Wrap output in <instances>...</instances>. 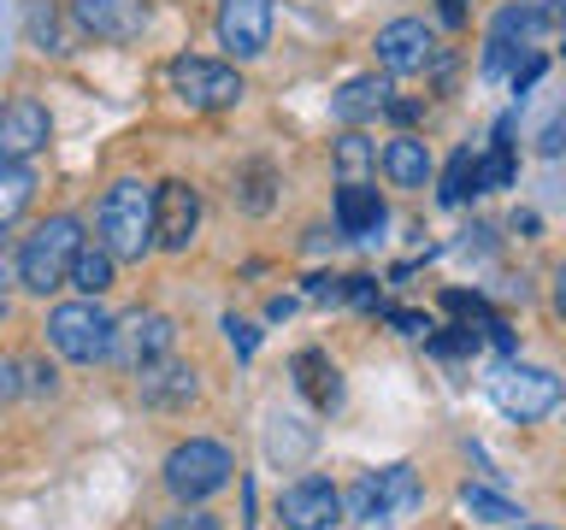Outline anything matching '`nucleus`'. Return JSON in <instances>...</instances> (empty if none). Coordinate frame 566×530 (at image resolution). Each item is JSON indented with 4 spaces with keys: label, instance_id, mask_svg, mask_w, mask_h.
<instances>
[{
    "label": "nucleus",
    "instance_id": "obj_3",
    "mask_svg": "<svg viewBox=\"0 0 566 530\" xmlns=\"http://www.w3.org/2000/svg\"><path fill=\"white\" fill-rule=\"evenodd\" d=\"M77 242H83V224L71 219V212L42 219L24 236V247H18V283H24L30 295H53L65 283V265L77 254Z\"/></svg>",
    "mask_w": 566,
    "mask_h": 530
},
{
    "label": "nucleus",
    "instance_id": "obj_38",
    "mask_svg": "<svg viewBox=\"0 0 566 530\" xmlns=\"http://www.w3.org/2000/svg\"><path fill=\"white\" fill-rule=\"evenodd\" d=\"M442 18H449V24H467V0H442Z\"/></svg>",
    "mask_w": 566,
    "mask_h": 530
},
{
    "label": "nucleus",
    "instance_id": "obj_8",
    "mask_svg": "<svg viewBox=\"0 0 566 530\" xmlns=\"http://www.w3.org/2000/svg\"><path fill=\"white\" fill-rule=\"evenodd\" d=\"M171 342H177L171 318L154 312V307H136L130 318H113V348H106V360H118L124 371H136V365L159 360V353H171Z\"/></svg>",
    "mask_w": 566,
    "mask_h": 530
},
{
    "label": "nucleus",
    "instance_id": "obj_11",
    "mask_svg": "<svg viewBox=\"0 0 566 530\" xmlns=\"http://www.w3.org/2000/svg\"><path fill=\"white\" fill-rule=\"evenodd\" d=\"M219 42L237 60H260L272 42V0H219Z\"/></svg>",
    "mask_w": 566,
    "mask_h": 530
},
{
    "label": "nucleus",
    "instance_id": "obj_22",
    "mask_svg": "<svg viewBox=\"0 0 566 530\" xmlns=\"http://www.w3.org/2000/svg\"><path fill=\"white\" fill-rule=\"evenodd\" d=\"M35 194V171L30 166H12V159H0V230H12L18 219H24Z\"/></svg>",
    "mask_w": 566,
    "mask_h": 530
},
{
    "label": "nucleus",
    "instance_id": "obj_39",
    "mask_svg": "<svg viewBox=\"0 0 566 530\" xmlns=\"http://www.w3.org/2000/svg\"><path fill=\"white\" fill-rule=\"evenodd\" d=\"M290 312H295V300H290V295H277L272 307H265V318H290Z\"/></svg>",
    "mask_w": 566,
    "mask_h": 530
},
{
    "label": "nucleus",
    "instance_id": "obj_10",
    "mask_svg": "<svg viewBox=\"0 0 566 530\" xmlns=\"http://www.w3.org/2000/svg\"><path fill=\"white\" fill-rule=\"evenodd\" d=\"M195 224H201V194H195L184 177L159 183V189H154V247L184 254V247L195 242Z\"/></svg>",
    "mask_w": 566,
    "mask_h": 530
},
{
    "label": "nucleus",
    "instance_id": "obj_21",
    "mask_svg": "<svg viewBox=\"0 0 566 530\" xmlns=\"http://www.w3.org/2000/svg\"><path fill=\"white\" fill-rule=\"evenodd\" d=\"M384 100H389V83L384 77H348L343 95H331V113L343 118V124H366V118L384 113Z\"/></svg>",
    "mask_w": 566,
    "mask_h": 530
},
{
    "label": "nucleus",
    "instance_id": "obj_2",
    "mask_svg": "<svg viewBox=\"0 0 566 530\" xmlns=\"http://www.w3.org/2000/svg\"><path fill=\"white\" fill-rule=\"evenodd\" d=\"M343 495V519L366 524V530H384V524H401L407 512L419 507V471L413 466H384V471H360Z\"/></svg>",
    "mask_w": 566,
    "mask_h": 530
},
{
    "label": "nucleus",
    "instance_id": "obj_31",
    "mask_svg": "<svg viewBox=\"0 0 566 530\" xmlns=\"http://www.w3.org/2000/svg\"><path fill=\"white\" fill-rule=\"evenodd\" d=\"M343 295L354 307H378V277H343Z\"/></svg>",
    "mask_w": 566,
    "mask_h": 530
},
{
    "label": "nucleus",
    "instance_id": "obj_14",
    "mask_svg": "<svg viewBox=\"0 0 566 530\" xmlns=\"http://www.w3.org/2000/svg\"><path fill=\"white\" fill-rule=\"evenodd\" d=\"M71 18L95 42H136L148 30V7L142 0H71Z\"/></svg>",
    "mask_w": 566,
    "mask_h": 530
},
{
    "label": "nucleus",
    "instance_id": "obj_40",
    "mask_svg": "<svg viewBox=\"0 0 566 530\" xmlns=\"http://www.w3.org/2000/svg\"><path fill=\"white\" fill-rule=\"evenodd\" d=\"M0 283H7V265H0Z\"/></svg>",
    "mask_w": 566,
    "mask_h": 530
},
{
    "label": "nucleus",
    "instance_id": "obj_19",
    "mask_svg": "<svg viewBox=\"0 0 566 530\" xmlns=\"http://www.w3.org/2000/svg\"><path fill=\"white\" fill-rule=\"evenodd\" d=\"M513 183V118L495 124V141L484 159H472V194H490V189H507Z\"/></svg>",
    "mask_w": 566,
    "mask_h": 530
},
{
    "label": "nucleus",
    "instance_id": "obj_27",
    "mask_svg": "<svg viewBox=\"0 0 566 530\" xmlns=\"http://www.w3.org/2000/svg\"><path fill=\"white\" fill-rule=\"evenodd\" d=\"M472 194V148H460L454 159H449V171H442V189H437V201L442 206H460Z\"/></svg>",
    "mask_w": 566,
    "mask_h": 530
},
{
    "label": "nucleus",
    "instance_id": "obj_26",
    "mask_svg": "<svg viewBox=\"0 0 566 530\" xmlns=\"http://www.w3.org/2000/svg\"><path fill=\"white\" fill-rule=\"evenodd\" d=\"M24 30H30V42L42 53H65L60 47V12H53V0H24Z\"/></svg>",
    "mask_w": 566,
    "mask_h": 530
},
{
    "label": "nucleus",
    "instance_id": "obj_35",
    "mask_svg": "<svg viewBox=\"0 0 566 530\" xmlns=\"http://www.w3.org/2000/svg\"><path fill=\"white\" fill-rule=\"evenodd\" d=\"M307 295L313 300H336L343 295V277H307Z\"/></svg>",
    "mask_w": 566,
    "mask_h": 530
},
{
    "label": "nucleus",
    "instance_id": "obj_30",
    "mask_svg": "<svg viewBox=\"0 0 566 530\" xmlns=\"http://www.w3.org/2000/svg\"><path fill=\"white\" fill-rule=\"evenodd\" d=\"M224 330H230V348H237V353H242V360H248V353H254V348H260V330H254V325H248V318H237V312H230V318H224Z\"/></svg>",
    "mask_w": 566,
    "mask_h": 530
},
{
    "label": "nucleus",
    "instance_id": "obj_36",
    "mask_svg": "<svg viewBox=\"0 0 566 530\" xmlns=\"http://www.w3.org/2000/svg\"><path fill=\"white\" fill-rule=\"evenodd\" d=\"M384 113L396 118V124H413V118L424 113V106H419V100H384Z\"/></svg>",
    "mask_w": 566,
    "mask_h": 530
},
{
    "label": "nucleus",
    "instance_id": "obj_34",
    "mask_svg": "<svg viewBox=\"0 0 566 530\" xmlns=\"http://www.w3.org/2000/svg\"><path fill=\"white\" fill-rule=\"evenodd\" d=\"M0 401H18V360L0 353Z\"/></svg>",
    "mask_w": 566,
    "mask_h": 530
},
{
    "label": "nucleus",
    "instance_id": "obj_15",
    "mask_svg": "<svg viewBox=\"0 0 566 530\" xmlns=\"http://www.w3.org/2000/svg\"><path fill=\"white\" fill-rule=\"evenodd\" d=\"M136 389H142V401L148 406H189L195 401V371L189 365H177V360H148V365H136Z\"/></svg>",
    "mask_w": 566,
    "mask_h": 530
},
{
    "label": "nucleus",
    "instance_id": "obj_7",
    "mask_svg": "<svg viewBox=\"0 0 566 530\" xmlns=\"http://www.w3.org/2000/svg\"><path fill=\"white\" fill-rule=\"evenodd\" d=\"M171 88L195 106V113H224V106H237L248 95L237 71L219 65V60H201V53H177L171 60Z\"/></svg>",
    "mask_w": 566,
    "mask_h": 530
},
{
    "label": "nucleus",
    "instance_id": "obj_12",
    "mask_svg": "<svg viewBox=\"0 0 566 530\" xmlns=\"http://www.w3.org/2000/svg\"><path fill=\"white\" fill-rule=\"evenodd\" d=\"M53 136V118L42 100H7L0 106V159H12V166H24L30 153H42Z\"/></svg>",
    "mask_w": 566,
    "mask_h": 530
},
{
    "label": "nucleus",
    "instance_id": "obj_24",
    "mask_svg": "<svg viewBox=\"0 0 566 530\" xmlns=\"http://www.w3.org/2000/svg\"><path fill=\"white\" fill-rule=\"evenodd\" d=\"M331 153H336V177H343V183H366V171L378 166V148H371L360 130H343Z\"/></svg>",
    "mask_w": 566,
    "mask_h": 530
},
{
    "label": "nucleus",
    "instance_id": "obj_32",
    "mask_svg": "<svg viewBox=\"0 0 566 530\" xmlns=\"http://www.w3.org/2000/svg\"><path fill=\"white\" fill-rule=\"evenodd\" d=\"M543 71H548V60H543V47H537V53H531L525 65H513V88H520V95H525V88L543 77Z\"/></svg>",
    "mask_w": 566,
    "mask_h": 530
},
{
    "label": "nucleus",
    "instance_id": "obj_1",
    "mask_svg": "<svg viewBox=\"0 0 566 530\" xmlns=\"http://www.w3.org/2000/svg\"><path fill=\"white\" fill-rule=\"evenodd\" d=\"M95 230H101L95 242H101L113 259L154 254V189L142 183V177H118V183L101 194Z\"/></svg>",
    "mask_w": 566,
    "mask_h": 530
},
{
    "label": "nucleus",
    "instance_id": "obj_13",
    "mask_svg": "<svg viewBox=\"0 0 566 530\" xmlns=\"http://www.w3.org/2000/svg\"><path fill=\"white\" fill-rule=\"evenodd\" d=\"M437 60V35L419 24V18H396V24L378 30V65L396 71V77H413Z\"/></svg>",
    "mask_w": 566,
    "mask_h": 530
},
{
    "label": "nucleus",
    "instance_id": "obj_17",
    "mask_svg": "<svg viewBox=\"0 0 566 530\" xmlns=\"http://www.w3.org/2000/svg\"><path fill=\"white\" fill-rule=\"evenodd\" d=\"M113 254H106L101 242H77V254H71V265H65V283L77 295H88V300H101L106 289H113Z\"/></svg>",
    "mask_w": 566,
    "mask_h": 530
},
{
    "label": "nucleus",
    "instance_id": "obj_4",
    "mask_svg": "<svg viewBox=\"0 0 566 530\" xmlns=\"http://www.w3.org/2000/svg\"><path fill=\"white\" fill-rule=\"evenodd\" d=\"M230 471H237L230 448L224 442H207V436H189L166 454V489L177 501H207V495H219L230 484Z\"/></svg>",
    "mask_w": 566,
    "mask_h": 530
},
{
    "label": "nucleus",
    "instance_id": "obj_16",
    "mask_svg": "<svg viewBox=\"0 0 566 530\" xmlns=\"http://www.w3.org/2000/svg\"><path fill=\"white\" fill-rule=\"evenodd\" d=\"M384 201H378V189H366V183H343V194H336V230H343L348 242H366V236H378L384 230Z\"/></svg>",
    "mask_w": 566,
    "mask_h": 530
},
{
    "label": "nucleus",
    "instance_id": "obj_9",
    "mask_svg": "<svg viewBox=\"0 0 566 530\" xmlns=\"http://www.w3.org/2000/svg\"><path fill=\"white\" fill-rule=\"evenodd\" d=\"M277 519L283 530H336L343 524V495H336L331 477H295L277 495Z\"/></svg>",
    "mask_w": 566,
    "mask_h": 530
},
{
    "label": "nucleus",
    "instance_id": "obj_28",
    "mask_svg": "<svg viewBox=\"0 0 566 530\" xmlns=\"http://www.w3.org/2000/svg\"><path fill=\"white\" fill-rule=\"evenodd\" d=\"M53 365L48 360H18V395H53Z\"/></svg>",
    "mask_w": 566,
    "mask_h": 530
},
{
    "label": "nucleus",
    "instance_id": "obj_29",
    "mask_svg": "<svg viewBox=\"0 0 566 530\" xmlns=\"http://www.w3.org/2000/svg\"><path fill=\"white\" fill-rule=\"evenodd\" d=\"M159 530H219V519H212V512H201V507H184V512H171V519L166 524H159Z\"/></svg>",
    "mask_w": 566,
    "mask_h": 530
},
{
    "label": "nucleus",
    "instance_id": "obj_18",
    "mask_svg": "<svg viewBox=\"0 0 566 530\" xmlns=\"http://www.w3.org/2000/svg\"><path fill=\"white\" fill-rule=\"evenodd\" d=\"M295 383H301V395H307L318 413L343 406V371H336L325 353H301V360H295Z\"/></svg>",
    "mask_w": 566,
    "mask_h": 530
},
{
    "label": "nucleus",
    "instance_id": "obj_37",
    "mask_svg": "<svg viewBox=\"0 0 566 530\" xmlns=\"http://www.w3.org/2000/svg\"><path fill=\"white\" fill-rule=\"evenodd\" d=\"M537 148H543L548 159H555V153H560V118H555V124H548V130H543V141H537Z\"/></svg>",
    "mask_w": 566,
    "mask_h": 530
},
{
    "label": "nucleus",
    "instance_id": "obj_23",
    "mask_svg": "<svg viewBox=\"0 0 566 530\" xmlns=\"http://www.w3.org/2000/svg\"><path fill=\"white\" fill-rule=\"evenodd\" d=\"M272 189H277V171L265 166V159H248V166L237 171V189H230V194H237L242 212H254V219H260V212H272Z\"/></svg>",
    "mask_w": 566,
    "mask_h": 530
},
{
    "label": "nucleus",
    "instance_id": "obj_25",
    "mask_svg": "<svg viewBox=\"0 0 566 530\" xmlns=\"http://www.w3.org/2000/svg\"><path fill=\"white\" fill-rule=\"evenodd\" d=\"M460 507H467L478 524H495V530L520 519V507H513V501H502V495H490V489H478V484H467V489H460Z\"/></svg>",
    "mask_w": 566,
    "mask_h": 530
},
{
    "label": "nucleus",
    "instance_id": "obj_33",
    "mask_svg": "<svg viewBox=\"0 0 566 530\" xmlns=\"http://www.w3.org/2000/svg\"><path fill=\"white\" fill-rule=\"evenodd\" d=\"M384 318H389L401 336H431V318H419V312H401V307H396V312H384Z\"/></svg>",
    "mask_w": 566,
    "mask_h": 530
},
{
    "label": "nucleus",
    "instance_id": "obj_5",
    "mask_svg": "<svg viewBox=\"0 0 566 530\" xmlns=\"http://www.w3.org/2000/svg\"><path fill=\"white\" fill-rule=\"evenodd\" d=\"M48 342L77 365H101L106 348H113V312L101 300H65V307L48 312Z\"/></svg>",
    "mask_w": 566,
    "mask_h": 530
},
{
    "label": "nucleus",
    "instance_id": "obj_6",
    "mask_svg": "<svg viewBox=\"0 0 566 530\" xmlns=\"http://www.w3.org/2000/svg\"><path fill=\"white\" fill-rule=\"evenodd\" d=\"M490 401L502 406L507 418L520 424H537L560 406V378L555 371H537V365H502L490 378Z\"/></svg>",
    "mask_w": 566,
    "mask_h": 530
},
{
    "label": "nucleus",
    "instance_id": "obj_20",
    "mask_svg": "<svg viewBox=\"0 0 566 530\" xmlns=\"http://www.w3.org/2000/svg\"><path fill=\"white\" fill-rule=\"evenodd\" d=\"M384 171H389V183H396V189H424V183H431V153H424L419 136H396L384 148Z\"/></svg>",
    "mask_w": 566,
    "mask_h": 530
}]
</instances>
